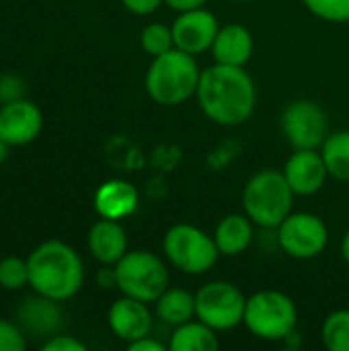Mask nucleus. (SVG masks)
Segmentation results:
<instances>
[{
    "mask_svg": "<svg viewBox=\"0 0 349 351\" xmlns=\"http://www.w3.org/2000/svg\"><path fill=\"white\" fill-rule=\"evenodd\" d=\"M216 333L218 331H214L200 319L187 321L175 327L169 348L173 351H216L220 348Z\"/></svg>",
    "mask_w": 349,
    "mask_h": 351,
    "instance_id": "nucleus-21",
    "label": "nucleus"
},
{
    "mask_svg": "<svg viewBox=\"0 0 349 351\" xmlns=\"http://www.w3.org/2000/svg\"><path fill=\"white\" fill-rule=\"evenodd\" d=\"M163 253L173 267L187 276L208 274L220 257L214 237L193 224L171 226L163 237Z\"/></svg>",
    "mask_w": 349,
    "mask_h": 351,
    "instance_id": "nucleus-6",
    "label": "nucleus"
},
{
    "mask_svg": "<svg viewBox=\"0 0 349 351\" xmlns=\"http://www.w3.org/2000/svg\"><path fill=\"white\" fill-rule=\"evenodd\" d=\"M253 47H255L253 33L241 23H230L218 29L210 51L216 64L245 66L253 56Z\"/></svg>",
    "mask_w": 349,
    "mask_h": 351,
    "instance_id": "nucleus-18",
    "label": "nucleus"
},
{
    "mask_svg": "<svg viewBox=\"0 0 349 351\" xmlns=\"http://www.w3.org/2000/svg\"><path fill=\"white\" fill-rule=\"evenodd\" d=\"M154 304L156 317L171 327H179L195 319V294L183 288H167Z\"/></svg>",
    "mask_w": 349,
    "mask_h": 351,
    "instance_id": "nucleus-20",
    "label": "nucleus"
},
{
    "mask_svg": "<svg viewBox=\"0 0 349 351\" xmlns=\"http://www.w3.org/2000/svg\"><path fill=\"white\" fill-rule=\"evenodd\" d=\"M16 317L25 335L29 333L33 337H51L62 327L60 302L41 294L23 300L16 311Z\"/></svg>",
    "mask_w": 349,
    "mask_h": 351,
    "instance_id": "nucleus-16",
    "label": "nucleus"
},
{
    "mask_svg": "<svg viewBox=\"0 0 349 351\" xmlns=\"http://www.w3.org/2000/svg\"><path fill=\"white\" fill-rule=\"evenodd\" d=\"M294 191L278 169L257 171L243 189V210L261 228H278L292 212Z\"/></svg>",
    "mask_w": 349,
    "mask_h": 351,
    "instance_id": "nucleus-4",
    "label": "nucleus"
},
{
    "mask_svg": "<svg viewBox=\"0 0 349 351\" xmlns=\"http://www.w3.org/2000/svg\"><path fill=\"white\" fill-rule=\"evenodd\" d=\"M140 45L148 56L156 58V56H160V53L175 47L173 29L163 25V23H150L140 33Z\"/></svg>",
    "mask_w": 349,
    "mask_h": 351,
    "instance_id": "nucleus-24",
    "label": "nucleus"
},
{
    "mask_svg": "<svg viewBox=\"0 0 349 351\" xmlns=\"http://www.w3.org/2000/svg\"><path fill=\"white\" fill-rule=\"evenodd\" d=\"M208 0H165L167 6H171L173 10L177 12H183V10H191V8H200L204 6Z\"/></svg>",
    "mask_w": 349,
    "mask_h": 351,
    "instance_id": "nucleus-33",
    "label": "nucleus"
},
{
    "mask_svg": "<svg viewBox=\"0 0 349 351\" xmlns=\"http://www.w3.org/2000/svg\"><path fill=\"white\" fill-rule=\"evenodd\" d=\"M243 325L263 341H284L298 325L294 300L280 290H261L247 298Z\"/></svg>",
    "mask_w": 349,
    "mask_h": 351,
    "instance_id": "nucleus-5",
    "label": "nucleus"
},
{
    "mask_svg": "<svg viewBox=\"0 0 349 351\" xmlns=\"http://www.w3.org/2000/svg\"><path fill=\"white\" fill-rule=\"evenodd\" d=\"M247 298L239 286L226 280L204 284L195 292V319L214 331H230L245 319Z\"/></svg>",
    "mask_w": 349,
    "mask_h": 351,
    "instance_id": "nucleus-8",
    "label": "nucleus"
},
{
    "mask_svg": "<svg viewBox=\"0 0 349 351\" xmlns=\"http://www.w3.org/2000/svg\"><path fill=\"white\" fill-rule=\"evenodd\" d=\"M97 284L103 290L109 288H117V274H115V265H103L97 274Z\"/></svg>",
    "mask_w": 349,
    "mask_h": 351,
    "instance_id": "nucleus-31",
    "label": "nucleus"
},
{
    "mask_svg": "<svg viewBox=\"0 0 349 351\" xmlns=\"http://www.w3.org/2000/svg\"><path fill=\"white\" fill-rule=\"evenodd\" d=\"M23 93H25V82L16 74L0 76V105L23 99Z\"/></svg>",
    "mask_w": 349,
    "mask_h": 351,
    "instance_id": "nucleus-28",
    "label": "nucleus"
},
{
    "mask_svg": "<svg viewBox=\"0 0 349 351\" xmlns=\"http://www.w3.org/2000/svg\"><path fill=\"white\" fill-rule=\"evenodd\" d=\"M282 173L292 191L302 197L319 193L329 177L327 165L319 150H294Z\"/></svg>",
    "mask_w": 349,
    "mask_h": 351,
    "instance_id": "nucleus-14",
    "label": "nucleus"
},
{
    "mask_svg": "<svg viewBox=\"0 0 349 351\" xmlns=\"http://www.w3.org/2000/svg\"><path fill=\"white\" fill-rule=\"evenodd\" d=\"M341 257H344V261L349 265V228L348 232L344 234V239H341Z\"/></svg>",
    "mask_w": 349,
    "mask_h": 351,
    "instance_id": "nucleus-34",
    "label": "nucleus"
},
{
    "mask_svg": "<svg viewBox=\"0 0 349 351\" xmlns=\"http://www.w3.org/2000/svg\"><path fill=\"white\" fill-rule=\"evenodd\" d=\"M107 323L117 339L132 343L140 337L150 335L152 313L148 308V302H142L138 298L123 294L111 304L107 313Z\"/></svg>",
    "mask_w": 349,
    "mask_h": 351,
    "instance_id": "nucleus-13",
    "label": "nucleus"
},
{
    "mask_svg": "<svg viewBox=\"0 0 349 351\" xmlns=\"http://www.w3.org/2000/svg\"><path fill=\"white\" fill-rule=\"evenodd\" d=\"M202 70L195 56L183 49H169L156 58L146 70L144 86L148 97L158 105H179L197 93Z\"/></svg>",
    "mask_w": 349,
    "mask_h": 351,
    "instance_id": "nucleus-3",
    "label": "nucleus"
},
{
    "mask_svg": "<svg viewBox=\"0 0 349 351\" xmlns=\"http://www.w3.org/2000/svg\"><path fill=\"white\" fill-rule=\"evenodd\" d=\"M171 29H173L177 49H183L191 56H200V53L212 49V43L216 39L220 23L214 12L200 6V8L179 12V16L173 21Z\"/></svg>",
    "mask_w": 349,
    "mask_h": 351,
    "instance_id": "nucleus-11",
    "label": "nucleus"
},
{
    "mask_svg": "<svg viewBox=\"0 0 349 351\" xmlns=\"http://www.w3.org/2000/svg\"><path fill=\"white\" fill-rule=\"evenodd\" d=\"M195 97L206 117L218 125L245 123L257 105V88L245 66L214 64L202 70Z\"/></svg>",
    "mask_w": 349,
    "mask_h": 351,
    "instance_id": "nucleus-1",
    "label": "nucleus"
},
{
    "mask_svg": "<svg viewBox=\"0 0 349 351\" xmlns=\"http://www.w3.org/2000/svg\"><path fill=\"white\" fill-rule=\"evenodd\" d=\"M128 350L130 351H165L167 348H165L160 341H156V339H152L150 335H146V337H140V339H136V341L128 343Z\"/></svg>",
    "mask_w": 349,
    "mask_h": 351,
    "instance_id": "nucleus-32",
    "label": "nucleus"
},
{
    "mask_svg": "<svg viewBox=\"0 0 349 351\" xmlns=\"http://www.w3.org/2000/svg\"><path fill=\"white\" fill-rule=\"evenodd\" d=\"M280 125L294 150H319L329 136V117L325 109L311 99L288 103L282 111Z\"/></svg>",
    "mask_w": 349,
    "mask_h": 351,
    "instance_id": "nucleus-9",
    "label": "nucleus"
},
{
    "mask_svg": "<svg viewBox=\"0 0 349 351\" xmlns=\"http://www.w3.org/2000/svg\"><path fill=\"white\" fill-rule=\"evenodd\" d=\"M86 245L101 265H115L128 253V234L119 220L101 218L91 226Z\"/></svg>",
    "mask_w": 349,
    "mask_h": 351,
    "instance_id": "nucleus-17",
    "label": "nucleus"
},
{
    "mask_svg": "<svg viewBox=\"0 0 349 351\" xmlns=\"http://www.w3.org/2000/svg\"><path fill=\"white\" fill-rule=\"evenodd\" d=\"M8 148H10V146H8V144H6V142L0 138V165L6 160V156H8Z\"/></svg>",
    "mask_w": 349,
    "mask_h": 351,
    "instance_id": "nucleus-35",
    "label": "nucleus"
},
{
    "mask_svg": "<svg viewBox=\"0 0 349 351\" xmlns=\"http://www.w3.org/2000/svg\"><path fill=\"white\" fill-rule=\"evenodd\" d=\"M140 193L125 179H109L101 183L93 195V206L99 218L123 220L138 210Z\"/></svg>",
    "mask_w": 349,
    "mask_h": 351,
    "instance_id": "nucleus-15",
    "label": "nucleus"
},
{
    "mask_svg": "<svg viewBox=\"0 0 349 351\" xmlns=\"http://www.w3.org/2000/svg\"><path fill=\"white\" fill-rule=\"evenodd\" d=\"M27 265L31 290L58 302L76 296L84 284V263L80 255L62 241L37 245L29 253Z\"/></svg>",
    "mask_w": 349,
    "mask_h": 351,
    "instance_id": "nucleus-2",
    "label": "nucleus"
},
{
    "mask_svg": "<svg viewBox=\"0 0 349 351\" xmlns=\"http://www.w3.org/2000/svg\"><path fill=\"white\" fill-rule=\"evenodd\" d=\"M117 290L142 302H156L169 288V269L165 261L150 251H128L117 263Z\"/></svg>",
    "mask_w": 349,
    "mask_h": 351,
    "instance_id": "nucleus-7",
    "label": "nucleus"
},
{
    "mask_svg": "<svg viewBox=\"0 0 349 351\" xmlns=\"http://www.w3.org/2000/svg\"><path fill=\"white\" fill-rule=\"evenodd\" d=\"M27 348L25 331L10 323L0 319V351H23Z\"/></svg>",
    "mask_w": 349,
    "mask_h": 351,
    "instance_id": "nucleus-27",
    "label": "nucleus"
},
{
    "mask_svg": "<svg viewBox=\"0 0 349 351\" xmlns=\"http://www.w3.org/2000/svg\"><path fill=\"white\" fill-rule=\"evenodd\" d=\"M304 6L319 19L331 23H348L349 0H302Z\"/></svg>",
    "mask_w": 349,
    "mask_h": 351,
    "instance_id": "nucleus-26",
    "label": "nucleus"
},
{
    "mask_svg": "<svg viewBox=\"0 0 349 351\" xmlns=\"http://www.w3.org/2000/svg\"><path fill=\"white\" fill-rule=\"evenodd\" d=\"M43 130V113L29 99L0 105V138L8 146H27Z\"/></svg>",
    "mask_w": 349,
    "mask_h": 351,
    "instance_id": "nucleus-12",
    "label": "nucleus"
},
{
    "mask_svg": "<svg viewBox=\"0 0 349 351\" xmlns=\"http://www.w3.org/2000/svg\"><path fill=\"white\" fill-rule=\"evenodd\" d=\"M214 241L224 257H237L245 253L253 241V220L247 214L224 216L214 230Z\"/></svg>",
    "mask_w": 349,
    "mask_h": 351,
    "instance_id": "nucleus-19",
    "label": "nucleus"
},
{
    "mask_svg": "<svg viewBox=\"0 0 349 351\" xmlns=\"http://www.w3.org/2000/svg\"><path fill=\"white\" fill-rule=\"evenodd\" d=\"M321 154L329 175L349 183V130L331 132L321 146Z\"/></svg>",
    "mask_w": 349,
    "mask_h": 351,
    "instance_id": "nucleus-22",
    "label": "nucleus"
},
{
    "mask_svg": "<svg viewBox=\"0 0 349 351\" xmlns=\"http://www.w3.org/2000/svg\"><path fill=\"white\" fill-rule=\"evenodd\" d=\"M45 351H86V346L82 341H78L72 335H51L47 341H43L41 346Z\"/></svg>",
    "mask_w": 349,
    "mask_h": 351,
    "instance_id": "nucleus-29",
    "label": "nucleus"
},
{
    "mask_svg": "<svg viewBox=\"0 0 349 351\" xmlns=\"http://www.w3.org/2000/svg\"><path fill=\"white\" fill-rule=\"evenodd\" d=\"M230 2H241L243 4V2H253V0H230Z\"/></svg>",
    "mask_w": 349,
    "mask_h": 351,
    "instance_id": "nucleus-36",
    "label": "nucleus"
},
{
    "mask_svg": "<svg viewBox=\"0 0 349 351\" xmlns=\"http://www.w3.org/2000/svg\"><path fill=\"white\" fill-rule=\"evenodd\" d=\"M163 2L165 0H121L125 10H130L132 14H138V16H146V14L156 12Z\"/></svg>",
    "mask_w": 349,
    "mask_h": 351,
    "instance_id": "nucleus-30",
    "label": "nucleus"
},
{
    "mask_svg": "<svg viewBox=\"0 0 349 351\" xmlns=\"http://www.w3.org/2000/svg\"><path fill=\"white\" fill-rule=\"evenodd\" d=\"M323 346L329 351H349V311L331 313L321 327Z\"/></svg>",
    "mask_w": 349,
    "mask_h": 351,
    "instance_id": "nucleus-23",
    "label": "nucleus"
},
{
    "mask_svg": "<svg viewBox=\"0 0 349 351\" xmlns=\"http://www.w3.org/2000/svg\"><path fill=\"white\" fill-rule=\"evenodd\" d=\"M29 286V265L27 259L21 257H4L0 259V288L16 292Z\"/></svg>",
    "mask_w": 349,
    "mask_h": 351,
    "instance_id": "nucleus-25",
    "label": "nucleus"
},
{
    "mask_svg": "<svg viewBox=\"0 0 349 351\" xmlns=\"http://www.w3.org/2000/svg\"><path fill=\"white\" fill-rule=\"evenodd\" d=\"M278 243L292 259H315L329 243V228L325 220L311 212H290L278 226Z\"/></svg>",
    "mask_w": 349,
    "mask_h": 351,
    "instance_id": "nucleus-10",
    "label": "nucleus"
}]
</instances>
